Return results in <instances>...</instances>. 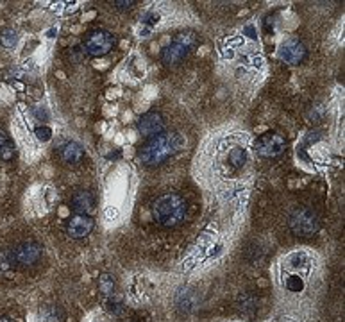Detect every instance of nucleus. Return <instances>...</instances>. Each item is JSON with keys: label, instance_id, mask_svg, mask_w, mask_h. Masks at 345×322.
Instances as JSON below:
<instances>
[{"label": "nucleus", "instance_id": "13", "mask_svg": "<svg viewBox=\"0 0 345 322\" xmlns=\"http://www.w3.org/2000/svg\"><path fill=\"white\" fill-rule=\"evenodd\" d=\"M238 308H240V312H243V314L252 315L256 310H258V297H256L252 292L242 294V296L238 297Z\"/></svg>", "mask_w": 345, "mask_h": 322}, {"label": "nucleus", "instance_id": "14", "mask_svg": "<svg viewBox=\"0 0 345 322\" xmlns=\"http://www.w3.org/2000/svg\"><path fill=\"white\" fill-rule=\"evenodd\" d=\"M98 290L104 296H113V292H115V279L111 278L109 274H102L100 279H98Z\"/></svg>", "mask_w": 345, "mask_h": 322}, {"label": "nucleus", "instance_id": "16", "mask_svg": "<svg viewBox=\"0 0 345 322\" xmlns=\"http://www.w3.org/2000/svg\"><path fill=\"white\" fill-rule=\"evenodd\" d=\"M18 41V34L14 32L13 29H5L2 30V34H0V43L4 45V47H14Z\"/></svg>", "mask_w": 345, "mask_h": 322}, {"label": "nucleus", "instance_id": "11", "mask_svg": "<svg viewBox=\"0 0 345 322\" xmlns=\"http://www.w3.org/2000/svg\"><path fill=\"white\" fill-rule=\"evenodd\" d=\"M72 204H73V210L79 215H90L95 210V197L90 192L81 190V192H77L73 195Z\"/></svg>", "mask_w": 345, "mask_h": 322}, {"label": "nucleus", "instance_id": "15", "mask_svg": "<svg viewBox=\"0 0 345 322\" xmlns=\"http://www.w3.org/2000/svg\"><path fill=\"white\" fill-rule=\"evenodd\" d=\"M16 265L13 251H0V272H7Z\"/></svg>", "mask_w": 345, "mask_h": 322}, {"label": "nucleus", "instance_id": "3", "mask_svg": "<svg viewBox=\"0 0 345 322\" xmlns=\"http://www.w3.org/2000/svg\"><path fill=\"white\" fill-rule=\"evenodd\" d=\"M290 229L297 236H313L320 229V219L315 210L308 206H297L290 213Z\"/></svg>", "mask_w": 345, "mask_h": 322}, {"label": "nucleus", "instance_id": "10", "mask_svg": "<svg viewBox=\"0 0 345 322\" xmlns=\"http://www.w3.org/2000/svg\"><path fill=\"white\" fill-rule=\"evenodd\" d=\"M93 226L95 222L90 215H75V217H72L68 220L66 229H68V235L72 238H84V236H88L91 233Z\"/></svg>", "mask_w": 345, "mask_h": 322}, {"label": "nucleus", "instance_id": "1", "mask_svg": "<svg viewBox=\"0 0 345 322\" xmlns=\"http://www.w3.org/2000/svg\"><path fill=\"white\" fill-rule=\"evenodd\" d=\"M181 147H183V138L177 133H161L158 136L150 138L149 142L141 147L138 158L147 167H154V165H159L168 158H172Z\"/></svg>", "mask_w": 345, "mask_h": 322}, {"label": "nucleus", "instance_id": "18", "mask_svg": "<svg viewBox=\"0 0 345 322\" xmlns=\"http://www.w3.org/2000/svg\"><path fill=\"white\" fill-rule=\"evenodd\" d=\"M286 288L290 292H301L304 288V281L299 276H290V278L286 279Z\"/></svg>", "mask_w": 345, "mask_h": 322}, {"label": "nucleus", "instance_id": "19", "mask_svg": "<svg viewBox=\"0 0 345 322\" xmlns=\"http://www.w3.org/2000/svg\"><path fill=\"white\" fill-rule=\"evenodd\" d=\"M34 134H36V138H38L39 142H48V140L52 138V131H50V127H47V125L36 127Z\"/></svg>", "mask_w": 345, "mask_h": 322}, {"label": "nucleus", "instance_id": "2", "mask_svg": "<svg viewBox=\"0 0 345 322\" xmlns=\"http://www.w3.org/2000/svg\"><path fill=\"white\" fill-rule=\"evenodd\" d=\"M186 201L177 193H165L154 202L152 215L156 222L163 228H175L186 217Z\"/></svg>", "mask_w": 345, "mask_h": 322}, {"label": "nucleus", "instance_id": "20", "mask_svg": "<svg viewBox=\"0 0 345 322\" xmlns=\"http://www.w3.org/2000/svg\"><path fill=\"white\" fill-rule=\"evenodd\" d=\"M0 158L4 159V161H11V159L14 158V145L5 143V145L0 149Z\"/></svg>", "mask_w": 345, "mask_h": 322}, {"label": "nucleus", "instance_id": "22", "mask_svg": "<svg viewBox=\"0 0 345 322\" xmlns=\"http://www.w3.org/2000/svg\"><path fill=\"white\" fill-rule=\"evenodd\" d=\"M115 5H118L120 9H129L131 7V5H134V2H132V0H127V2H115Z\"/></svg>", "mask_w": 345, "mask_h": 322}, {"label": "nucleus", "instance_id": "12", "mask_svg": "<svg viewBox=\"0 0 345 322\" xmlns=\"http://www.w3.org/2000/svg\"><path fill=\"white\" fill-rule=\"evenodd\" d=\"M84 158V149L77 142H68L61 147V159L68 165H77L81 163Z\"/></svg>", "mask_w": 345, "mask_h": 322}, {"label": "nucleus", "instance_id": "23", "mask_svg": "<svg viewBox=\"0 0 345 322\" xmlns=\"http://www.w3.org/2000/svg\"><path fill=\"white\" fill-rule=\"evenodd\" d=\"M7 143V133H5L4 129H0V149Z\"/></svg>", "mask_w": 345, "mask_h": 322}, {"label": "nucleus", "instance_id": "25", "mask_svg": "<svg viewBox=\"0 0 345 322\" xmlns=\"http://www.w3.org/2000/svg\"><path fill=\"white\" fill-rule=\"evenodd\" d=\"M0 322H14L13 319H9V317H0Z\"/></svg>", "mask_w": 345, "mask_h": 322}, {"label": "nucleus", "instance_id": "7", "mask_svg": "<svg viewBox=\"0 0 345 322\" xmlns=\"http://www.w3.org/2000/svg\"><path fill=\"white\" fill-rule=\"evenodd\" d=\"M14 262L20 267H32L41 258V247L36 242H21L13 251Z\"/></svg>", "mask_w": 345, "mask_h": 322}, {"label": "nucleus", "instance_id": "9", "mask_svg": "<svg viewBox=\"0 0 345 322\" xmlns=\"http://www.w3.org/2000/svg\"><path fill=\"white\" fill-rule=\"evenodd\" d=\"M165 129V120L163 116L156 111H150L147 115H143L138 120V131L141 133V136H147V138H154L158 134L163 133Z\"/></svg>", "mask_w": 345, "mask_h": 322}, {"label": "nucleus", "instance_id": "4", "mask_svg": "<svg viewBox=\"0 0 345 322\" xmlns=\"http://www.w3.org/2000/svg\"><path fill=\"white\" fill-rule=\"evenodd\" d=\"M197 38L193 32H183V34H177V38L174 39L172 45L163 48V54H161V59L166 66H175L179 64L184 57L190 54L193 47H195Z\"/></svg>", "mask_w": 345, "mask_h": 322}, {"label": "nucleus", "instance_id": "6", "mask_svg": "<svg viewBox=\"0 0 345 322\" xmlns=\"http://www.w3.org/2000/svg\"><path fill=\"white\" fill-rule=\"evenodd\" d=\"M286 149V140L279 133H265L258 138L256 142V150L263 158H277L281 156Z\"/></svg>", "mask_w": 345, "mask_h": 322}, {"label": "nucleus", "instance_id": "17", "mask_svg": "<svg viewBox=\"0 0 345 322\" xmlns=\"http://www.w3.org/2000/svg\"><path fill=\"white\" fill-rule=\"evenodd\" d=\"M245 158H247V154H245V150H243L242 147L233 149L231 150V154H229L231 165H235V167H242V165L245 163Z\"/></svg>", "mask_w": 345, "mask_h": 322}, {"label": "nucleus", "instance_id": "21", "mask_svg": "<svg viewBox=\"0 0 345 322\" xmlns=\"http://www.w3.org/2000/svg\"><path fill=\"white\" fill-rule=\"evenodd\" d=\"M158 20H159V16H158V14H154V13L147 14V16L143 18V21H145V23H156Z\"/></svg>", "mask_w": 345, "mask_h": 322}, {"label": "nucleus", "instance_id": "5", "mask_svg": "<svg viewBox=\"0 0 345 322\" xmlns=\"http://www.w3.org/2000/svg\"><path fill=\"white\" fill-rule=\"evenodd\" d=\"M82 47H84V50L88 52L91 57H102L113 50V47H115V38H113V34L107 32V30H102V29L91 30V32L86 34Z\"/></svg>", "mask_w": 345, "mask_h": 322}, {"label": "nucleus", "instance_id": "8", "mask_svg": "<svg viewBox=\"0 0 345 322\" xmlns=\"http://www.w3.org/2000/svg\"><path fill=\"white\" fill-rule=\"evenodd\" d=\"M279 57L288 64L303 63L304 57H306V47L295 38L286 39L281 45V48H279Z\"/></svg>", "mask_w": 345, "mask_h": 322}, {"label": "nucleus", "instance_id": "24", "mask_svg": "<svg viewBox=\"0 0 345 322\" xmlns=\"http://www.w3.org/2000/svg\"><path fill=\"white\" fill-rule=\"evenodd\" d=\"M34 113H36V116H39V118H41V116H43V118H47V113H45V111H39V109H34Z\"/></svg>", "mask_w": 345, "mask_h": 322}]
</instances>
